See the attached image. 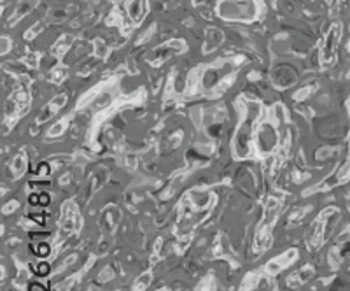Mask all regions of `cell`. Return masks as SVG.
Listing matches in <instances>:
<instances>
[{
  "instance_id": "3",
  "label": "cell",
  "mask_w": 350,
  "mask_h": 291,
  "mask_svg": "<svg viewBox=\"0 0 350 291\" xmlns=\"http://www.w3.org/2000/svg\"><path fill=\"white\" fill-rule=\"evenodd\" d=\"M35 4H37V0H23V2H19V9H18V12H16V18L25 16L28 11H32Z\"/></svg>"
},
{
  "instance_id": "4",
  "label": "cell",
  "mask_w": 350,
  "mask_h": 291,
  "mask_svg": "<svg viewBox=\"0 0 350 291\" xmlns=\"http://www.w3.org/2000/svg\"><path fill=\"white\" fill-rule=\"evenodd\" d=\"M193 2H195V4H200V2H202V0H193Z\"/></svg>"
},
{
  "instance_id": "2",
  "label": "cell",
  "mask_w": 350,
  "mask_h": 291,
  "mask_svg": "<svg viewBox=\"0 0 350 291\" xmlns=\"http://www.w3.org/2000/svg\"><path fill=\"white\" fill-rule=\"evenodd\" d=\"M145 14V0H132L130 4V16L135 19L137 23L144 18Z\"/></svg>"
},
{
  "instance_id": "1",
  "label": "cell",
  "mask_w": 350,
  "mask_h": 291,
  "mask_svg": "<svg viewBox=\"0 0 350 291\" xmlns=\"http://www.w3.org/2000/svg\"><path fill=\"white\" fill-rule=\"evenodd\" d=\"M338 39H340V25L336 23V25L331 26V30H329L328 41H326V48H324V51H322V60H329V58L333 56Z\"/></svg>"
}]
</instances>
